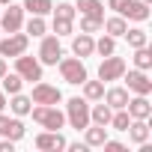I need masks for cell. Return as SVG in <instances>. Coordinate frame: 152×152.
<instances>
[{"label": "cell", "instance_id": "obj_1", "mask_svg": "<svg viewBox=\"0 0 152 152\" xmlns=\"http://www.w3.org/2000/svg\"><path fill=\"white\" fill-rule=\"evenodd\" d=\"M30 113H33V119H36L42 128H48V131H60V128L66 125V113H63L57 104H36V107H30Z\"/></svg>", "mask_w": 152, "mask_h": 152}, {"label": "cell", "instance_id": "obj_2", "mask_svg": "<svg viewBox=\"0 0 152 152\" xmlns=\"http://www.w3.org/2000/svg\"><path fill=\"white\" fill-rule=\"evenodd\" d=\"M66 122H69L72 128L84 131V128L90 125V102L81 99V96L69 99V102H66Z\"/></svg>", "mask_w": 152, "mask_h": 152}, {"label": "cell", "instance_id": "obj_3", "mask_svg": "<svg viewBox=\"0 0 152 152\" xmlns=\"http://www.w3.org/2000/svg\"><path fill=\"white\" fill-rule=\"evenodd\" d=\"M60 75H63V81L66 84H72V87H81L90 75H87V66H84V60L81 57H60Z\"/></svg>", "mask_w": 152, "mask_h": 152}, {"label": "cell", "instance_id": "obj_4", "mask_svg": "<svg viewBox=\"0 0 152 152\" xmlns=\"http://www.w3.org/2000/svg\"><path fill=\"white\" fill-rule=\"evenodd\" d=\"M15 72L21 75L24 81H30V84L42 81V63H39V57H27V51L15 57Z\"/></svg>", "mask_w": 152, "mask_h": 152}, {"label": "cell", "instance_id": "obj_5", "mask_svg": "<svg viewBox=\"0 0 152 152\" xmlns=\"http://www.w3.org/2000/svg\"><path fill=\"white\" fill-rule=\"evenodd\" d=\"M60 57H63L60 36H42V45H39V63H42V66H57Z\"/></svg>", "mask_w": 152, "mask_h": 152}, {"label": "cell", "instance_id": "obj_6", "mask_svg": "<svg viewBox=\"0 0 152 152\" xmlns=\"http://www.w3.org/2000/svg\"><path fill=\"white\" fill-rule=\"evenodd\" d=\"M27 45H30V36L27 33H9L6 39L0 36V57H18V54H24L27 51Z\"/></svg>", "mask_w": 152, "mask_h": 152}, {"label": "cell", "instance_id": "obj_7", "mask_svg": "<svg viewBox=\"0 0 152 152\" xmlns=\"http://www.w3.org/2000/svg\"><path fill=\"white\" fill-rule=\"evenodd\" d=\"M122 75H125V60L107 54L99 66V81H122Z\"/></svg>", "mask_w": 152, "mask_h": 152}, {"label": "cell", "instance_id": "obj_8", "mask_svg": "<svg viewBox=\"0 0 152 152\" xmlns=\"http://www.w3.org/2000/svg\"><path fill=\"white\" fill-rule=\"evenodd\" d=\"M24 27V6L9 3V9H0V30L3 33H18Z\"/></svg>", "mask_w": 152, "mask_h": 152}, {"label": "cell", "instance_id": "obj_9", "mask_svg": "<svg viewBox=\"0 0 152 152\" xmlns=\"http://www.w3.org/2000/svg\"><path fill=\"white\" fill-rule=\"evenodd\" d=\"M125 78V90L128 93H134V96H149L152 93V81H149V75L143 72V69H134V72H128V75H122Z\"/></svg>", "mask_w": 152, "mask_h": 152}, {"label": "cell", "instance_id": "obj_10", "mask_svg": "<svg viewBox=\"0 0 152 152\" xmlns=\"http://www.w3.org/2000/svg\"><path fill=\"white\" fill-rule=\"evenodd\" d=\"M33 104H60L63 102V93L57 90V87H51V84H42V81H36V87H33Z\"/></svg>", "mask_w": 152, "mask_h": 152}, {"label": "cell", "instance_id": "obj_11", "mask_svg": "<svg viewBox=\"0 0 152 152\" xmlns=\"http://www.w3.org/2000/svg\"><path fill=\"white\" fill-rule=\"evenodd\" d=\"M33 143H36V149H42V152H60V149H66L69 140H66L60 131H48V128H45L42 134H36Z\"/></svg>", "mask_w": 152, "mask_h": 152}, {"label": "cell", "instance_id": "obj_12", "mask_svg": "<svg viewBox=\"0 0 152 152\" xmlns=\"http://www.w3.org/2000/svg\"><path fill=\"white\" fill-rule=\"evenodd\" d=\"M0 137L21 140V137H24V122H21L18 116H6L3 110H0Z\"/></svg>", "mask_w": 152, "mask_h": 152}, {"label": "cell", "instance_id": "obj_13", "mask_svg": "<svg viewBox=\"0 0 152 152\" xmlns=\"http://www.w3.org/2000/svg\"><path fill=\"white\" fill-rule=\"evenodd\" d=\"M125 110H128V116L131 119H149L152 116V104H149V99L146 96H128V104H125Z\"/></svg>", "mask_w": 152, "mask_h": 152}, {"label": "cell", "instance_id": "obj_14", "mask_svg": "<svg viewBox=\"0 0 152 152\" xmlns=\"http://www.w3.org/2000/svg\"><path fill=\"white\" fill-rule=\"evenodd\" d=\"M122 18L128 21H146L149 18V3H143V0H125V6L119 9Z\"/></svg>", "mask_w": 152, "mask_h": 152}, {"label": "cell", "instance_id": "obj_15", "mask_svg": "<svg viewBox=\"0 0 152 152\" xmlns=\"http://www.w3.org/2000/svg\"><path fill=\"white\" fill-rule=\"evenodd\" d=\"M72 51H75V57H93L96 54V39L90 36V33H81V36H75L72 39Z\"/></svg>", "mask_w": 152, "mask_h": 152}, {"label": "cell", "instance_id": "obj_16", "mask_svg": "<svg viewBox=\"0 0 152 152\" xmlns=\"http://www.w3.org/2000/svg\"><path fill=\"white\" fill-rule=\"evenodd\" d=\"M125 131H128V140H131V143L146 146V140H149V125H146V119H131Z\"/></svg>", "mask_w": 152, "mask_h": 152}, {"label": "cell", "instance_id": "obj_17", "mask_svg": "<svg viewBox=\"0 0 152 152\" xmlns=\"http://www.w3.org/2000/svg\"><path fill=\"white\" fill-rule=\"evenodd\" d=\"M104 104H110L113 110H119V107H125L128 104V90L125 87H110V90H104Z\"/></svg>", "mask_w": 152, "mask_h": 152}, {"label": "cell", "instance_id": "obj_18", "mask_svg": "<svg viewBox=\"0 0 152 152\" xmlns=\"http://www.w3.org/2000/svg\"><path fill=\"white\" fill-rule=\"evenodd\" d=\"M78 9L81 15H87V18H99V21H104V6H102V0H78Z\"/></svg>", "mask_w": 152, "mask_h": 152}, {"label": "cell", "instance_id": "obj_19", "mask_svg": "<svg viewBox=\"0 0 152 152\" xmlns=\"http://www.w3.org/2000/svg\"><path fill=\"white\" fill-rule=\"evenodd\" d=\"M107 140V125H87L84 128V143L87 146H102Z\"/></svg>", "mask_w": 152, "mask_h": 152}, {"label": "cell", "instance_id": "obj_20", "mask_svg": "<svg viewBox=\"0 0 152 152\" xmlns=\"http://www.w3.org/2000/svg\"><path fill=\"white\" fill-rule=\"evenodd\" d=\"M102 27L107 30V36L119 39V36H125V30H128V21H125L122 15H113V18H104V21H102Z\"/></svg>", "mask_w": 152, "mask_h": 152}, {"label": "cell", "instance_id": "obj_21", "mask_svg": "<svg viewBox=\"0 0 152 152\" xmlns=\"http://www.w3.org/2000/svg\"><path fill=\"white\" fill-rule=\"evenodd\" d=\"M81 87H84V99H87V102H102V96H104V81H90V78H87Z\"/></svg>", "mask_w": 152, "mask_h": 152}, {"label": "cell", "instance_id": "obj_22", "mask_svg": "<svg viewBox=\"0 0 152 152\" xmlns=\"http://www.w3.org/2000/svg\"><path fill=\"white\" fill-rule=\"evenodd\" d=\"M6 104L12 107V113H15V116H27V113H30V107H33V99H30V96L15 93V96H12V102H6Z\"/></svg>", "mask_w": 152, "mask_h": 152}, {"label": "cell", "instance_id": "obj_23", "mask_svg": "<svg viewBox=\"0 0 152 152\" xmlns=\"http://www.w3.org/2000/svg\"><path fill=\"white\" fill-rule=\"evenodd\" d=\"M110 113H113L110 104H96V107H90V122L93 125H107L110 122Z\"/></svg>", "mask_w": 152, "mask_h": 152}, {"label": "cell", "instance_id": "obj_24", "mask_svg": "<svg viewBox=\"0 0 152 152\" xmlns=\"http://www.w3.org/2000/svg\"><path fill=\"white\" fill-rule=\"evenodd\" d=\"M125 42H128V48L134 51V48H143V45H149V36H146V30L134 27V30H125Z\"/></svg>", "mask_w": 152, "mask_h": 152}, {"label": "cell", "instance_id": "obj_25", "mask_svg": "<svg viewBox=\"0 0 152 152\" xmlns=\"http://www.w3.org/2000/svg\"><path fill=\"white\" fill-rule=\"evenodd\" d=\"M0 81H3V93H9V96H15V93H21V87H24V78H21V75L15 72V75H3V78H0Z\"/></svg>", "mask_w": 152, "mask_h": 152}, {"label": "cell", "instance_id": "obj_26", "mask_svg": "<svg viewBox=\"0 0 152 152\" xmlns=\"http://www.w3.org/2000/svg\"><path fill=\"white\" fill-rule=\"evenodd\" d=\"M134 66H137V69H143V72H149V69H152V51H149V45L134 48Z\"/></svg>", "mask_w": 152, "mask_h": 152}, {"label": "cell", "instance_id": "obj_27", "mask_svg": "<svg viewBox=\"0 0 152 152\" xmlns=\"http://www.w3.org/2000/svg\"><path fill=\"white\" fill-rule=\"evenodd\" d=\"M128 122H131L128 110H125V107H119V110H113V113H110V122H107V125H110L113 131H125V128H128Z\"/></svg>", "mask_w": 152, "mask_h": 152}, {"label": "cell", "instance_id": "obj_28", "mask_svg": "<svg viewBox=\"0 0 152 152\" xmlns=\"http://www.w3.org/2000/svg\"><path fill=\"white\" fill-rule=\"evenodd\" d=\"M24 9L30 15H48L54 9V3H51V0H24Z\"/></svg>", "mask_w": 152, "mask_h": 152}, {"label": "cell", "instance_id": "obj_29", "mask_svg": "<svg viewBox=\"0 0 152 152\" xmlns=\"http://www.w3.org/2000/svg\"><path fill=\"white\" fill-rule=\"evenodd\" d=\"M48 24H45V15H30L27 21V36H45Z\"/></svg>", "mask_w": 152, "mask_h": 152}, {"label": "cell", "instance_id": "obj_30", "mask_svg": "<svg viewBox=\"0 0 152 152\" xmlns=\"http://www.w3.org/2000/svg\"><path fill=\"white\" fill-rule=\"evenodd\" d=\"M96 54H102V57L116 54V39H113V36H102V39L96 42Z\"/></svg>", "mask_w": 152, "mask_h": 152}, {"label": "cell", "instance_id": "obj_31", "mask_svg": "<svg viewBox=\"0 0 152 152\" xmlns=\"http://www.w3.org/2000/svg\"><path fill=\"white\" fill-rule=\"evenodd\" d=\"M51 12H54V18H66V21H75V15H78V9L72 3H57Z\"/></svg>", "mask_w": 152, "mask_h": 152}, {"label": "cell", "instance_id": "obj_32", "mask_svg": "<svg viewBox=\"0 0 152 152\" xmlns=\"http://www.w3.org/2000/svg\"><path fill=\"white\" fill-rule=\"evenodd\" d=\"M99 30H102V21H99V18L81 15V33H90V36H93V33H99Z\"/></svg>", "mask_w": 152, "mask_h": 152}, {"label": "cell", "instance_id": "obj_33", "mask_svg": "<svg viewBox=\"0 0 152 152\" xmlns=\"http://www.w3.org/2000/svg\"><path fill=\"white\" fill-rule=\"evenodd\" d=\"M72 30H75V21L54 18V33H57V36H72Z\"/></svg>", "mask_w": 152, "mask_h": 152}, {"label": "cell", "instance_id": "obj_34", "mask_svg": "<svg viewBox=\"0 0 152 152\" xmlns=\"http://www.w3.org/2000/svg\"><path fill=\"white\" fill-rule=\"evenodd\" d=\"M102 146H104V149H107V152H125V146H122V143H119V140H104V143H102Z\"/></svg>", "mask_w": 152, "mask_h": 152}, {"label": "cell", "instance_id": "obj_35", "mask_svg": "<svg viewBox=\"0 0 152 152\" xmlns=\"http://www.w3.org/2000/svg\"><path fill=\"white\" fill-rule=\"evenodd\" d=\"M12 149H15V140H6V137L0 140V152H12Z\"/></svg>", "mask_w": 152, "mask_h": 152}, {"label": "cell", "instance_id": "obj_36", "mask_svg": "<svg viewBox=\"0 0 152 152\" xmlns=\"http://www.w3.org/2000/svg\"><path fill=\"white\" fill-rule=\"evenodd\" d=\"M107 6H110V9H116V12H119V9H122V6H125V0H107Z\"/></svg>", "mask_w": 152, "mask_h": 152}, {"label": "cell", "instance_id": "obj_37", "mask_svg": "<svg viewBox=\"0 0 152 152\" xmlns=\"http://www.w3.org/2000/svg\"><path fill=\"white\" fill-rule=\"evenodd\" d=\"M6 75V57H0V78Z\"/></svg>", "mask_w": 152, "mask_h": 152}, {"label": "cell", "instance_id": "obj_38", "mask_svg": "<svg viewBox=\"0 0 152 152\" xmlns=\"http://www.w3.org/2000/svg\"><path fill=\"white\" fill-rule=\"evenodd\" d=\"M6 107V93H0V110Z\"/></svg>", "mask_w": 152, "mask_h": 152}, {"label": "cell", "instance_id": "obj_39", "mask_svg": "<svg viewBox=\"0 0 152 152\" xmlns=\"http://www.w3.org/2000/svg\"><path fill=\"white\" fill-rule=\"evenodd\" d=\"M9 3H15V0H0V6H9Z\"/></svg>", "mask_w": 152, "mask_h": 152}, {"label": "cell", "instance_id": "obj_40", "mask_svg": "<svg viewBox=\"0 0 152 152\" xmlns=\"http://www.w3.org/2000/svg\"><path fill=\"white\" fill-rule=\"evenodd\" d=\"M143 3H152V0H143Z\"/></svg>", "mask_w": 152, "mask_h": 152}, {"label": "cell", "instance_id": "obj_41", "mask_svg": "<svg viewBox=\"0 0 152 152\" xmlns=\"http://www.w3.org/2000/svg\"><path fill=\"white\" fill-rule=\"evenodd\" d=\"M0 36H3V30H0Z\"/></svg>", "mask_w": 152, "mask_h": 152}]
</instances>
